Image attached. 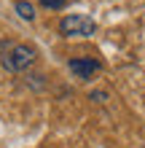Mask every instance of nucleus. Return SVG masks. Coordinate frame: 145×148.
<instances>
[{"label": "nucleus", "mask_w": 145, "mask_h": 148, "mask_svg": "<svg viewBox=\"0 0 145 148\" xmlns=\"http://www.w3.org/2000/svg\"><path fill=\"white\" fill-rule=\"evenodd\" d=\"M67 67H70V73H73L75 78H81V81H89L94 73H99V67H102V65L97 62V59H70V65H67Z\"/></svg>", "instance_id": "nucleus-3"}, {"label": "nucleus", "mask_w": 145, "mask_h": 148, "mask_svg": "<svg viewBox=\"0 0 145 148\" xmlns=\"http://www.w3.org/2000/svg\"><path fill=\"white\" fill-rule=\"evenodd\" d=\"M35 59H38V51L30 43H19V40H3L0 43V62L11 73H24Z\"/></svg>", "instance_id": "nucleus-1"}, {"label": "nucleus", "mask_w": 145, "mask_h": 148, "mask_svg": "<svg viewBox=\"0 0 145 148\" xmlns=\"http://www.w3.org/2000/svg\"><path fill=\"white\" fill-rule=\"evenodd\" d=\"M91 100H97V102H102V100H108V94H102V92H94V94H91Z\"/></svg>", "instance_id": "nucleus-6"}, {"label": "nucleus", "mask_w": 145, "mask_h": 148, "mask_svg": "<svg viewBox=\"0 0 145 148\" xmlns=\"http://www.w3.org/2000/svg\"><path fill=\"white\" fill-rule=\"evenodd\" d=\"M16 14H19L24 22H32V19H35V8H32L27 0H16Z\"/></svg>", "instance_id": "nucleus-4"}, {"label": "nucleus", "mask_w": 145, "mask_h": 148, "mask_svg": "<svg viewBox=\"0 0 145 148\" xmlns=\"http://www.w3.org/2000/svg\"><path fill=\"white\" fill-rule=\"evenodd\" d=\"M40 5H43V8H54V11H57V8L65 5V0H40Z\"/></svg>", "instance_id": "nucleus-5"}, {"label": "nucleus", "mask_w": 145, "mask_h": 148, "mask_svg": "<svg viewBox=\"0 0 145 148\" xmlns=\"http://www.w3.org/2000/svg\"><path fill=\"white\" fill-rule=\"evenodd\" d=\"M94 30H97V24L86 14H67L59 22V32L67 38H89V35H94Z\"/></svg>", "instance_id": "nucleus-2"}]
</instances>
